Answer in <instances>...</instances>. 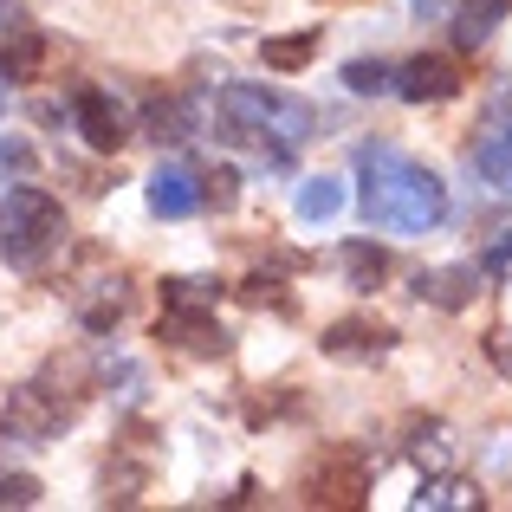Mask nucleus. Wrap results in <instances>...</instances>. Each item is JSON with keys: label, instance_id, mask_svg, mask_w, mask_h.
Instances as JSON below:
<instances>
[{"label": "nucleus", "instance_id": "6ab92c4d", "mask_svg": "<svg viewBox=\"0 0 512 512\" xmlns=\"http://www.w3.org/2000/svg\"><path fill=\"white\" fill-rule=\"evenodd\" d=\"M344 85L357 91V98H376V91H389V65L383 59H350L344 65Z\"/></svg>", "mask_w": 512, "mask_h": 512}, {"label": "nucleus", "instance_id": "6e6552de", "mask_svg": "<svg viewBox=\"0 0 512 512\" xmlns=\"http://www.w3.org/2000/svg\"><path fill=\"white\" fill-rule=\"evenodd\" d=\"M156 338L175 344V350H188V357H227V331L214 325V312H175V305H163Z\"/></svg>", "mask_w": 512, "mask_h": 512}, {"label": "nucleus", "instance_id": "dca6fc26", "mask_svg": "<svg viewBox=\"0 0 512 512\" xmlns=\"http://www.w3.org/2000/svg\"><path fill=\"white\" fill-rule=\"evenodd\" d=\"M39 59H46V39L26 33V26H13V39L0 46V78H33Z\"/></svg>", "mask_w": 512, "mask_h": 512}, {"label": "nucleus", "instance_id": "f8f14e48", "mask_svg": "<svg viewBox=\"0 0 512 512\" xmlns=\"http://www.w3.org/2000/svg\"><path fill=\"white\" fill-rule=\"evenodd\" d=\"M506 13H512V0H461V7H454V46H467V52L487 46Z\"/></svg>", "mask_w": 512, "mask_h": 512}, {"label": "nucleus", "instance_id": "b1692460", "mask_svg": "<svg viewBox=\"0 0 512 512\" xmlns=\"http://www.w3.org/2000/svg\"><path fill=\"white\" fill-rule=\"evenodd\" d=\"M7 20H13V13H7V0H0V33H13V26H7Z\"/></svg>", "mask_w": 512, "mask_h": 512}, {"label": "nucleus", "instance_id": "39448f33", "mask_svg": "<svg viewBox=\"0 0 512 512\" xmlns=\"http://www.w3.org/2000/svg\"><path fill=\"white\" fill-rule=\"evenodd\" d=\"M7 435H26V441H52L59 428H72L78 422V389H52V383H20L7 396Z\"/></svg>", "mask_w": 512, "mask_h": 512}, {"label": "nucleus", "instance_id": "4be33fe9", "mask_svg": "<svg viewBox=\"0 0 512 512\" xmlns=\"http://www.w3.org/2000/svg\"><path fill=\"white\" fill-rule=\"evenodd\" d=\"M234 182H240L234 169H214L208 182H201V201H214V208H234Z\"/></svg>", "mask_w": 512, "mask_h": 512}, {"label": "nucleus", "instance_id": "9d476101", "mask_svg": "<svg viewBox=\"0 0 512 512\" xmlns=\"http://www.w3.org/2000/svg\"><path fill=\"white\" fill-rule=\"evenodd\" d=\"M409 292L428 299V305H441V312H461V305H474L480 273H474V266H428V273H415Z\"/></svg>", "mask_w": 512, "mask_h": 512}, {"label": "nucleus", "instance_id": "ddd939ff", "mask_svg": "<svg viewBox=\"0 0 512 512\" xmlns=\"http://www.w3.org/2000/svg\"><path fill=\"white\" fill-rule=\"evenodd\" d=\"M260 59H266V72H305V65L318 59V26H305V33H286V39H266Z\"/></svg>", "mask_w": 512, "mask_h": 512}, {"label": "nucleus", "instance_id": "5701e85b", "mask_svg": "<svg viewBox=\"0 0 512 512\" xmlns=\"http://www.w3.org/2000/svg\"><path fill=\"white\" fill-rule=\"evenodd\" d=\"M415 506H480V500H467V487H454V480H441V487L415 493Z\"/></svg>", "mask_w": 512, "mask_h": 512}, {"label": "nucleus", "instance_id": "412c9836", "mask_svg": "<svg viewBox=\"0 0 512 512\" xmlns=\"http://www.w3.org/2000/svg\"><path fill=\"white\" fill-rule=\"evenodd\" d=\"M39 480L33 474H0V506H39Z\"/></svg>", "mask_w": 512, "mask_h": 512}, {"label": "nucleus", "instance_id": "4468645a", "mask_svg": "<svg viewBox=\"0 0 512 512\" xmlns=\"http://www.w3.org/2000/svg\"><path fill=\"white\" fill-rule=\"evenodd\" d=\"M474 169L487 175V182L500 188V195H512V124H500V130H487V137H480Z\"/></svg>", "mask_w": 512, "mask_h": 512}, {"label": "nucleus", "instance_id": "f3484780", "mask_svg": "<svg viewBox=\"0 0 512 512\" xmlns=\"http://www.w3.org/2000/svg\"><path fill=\"white\" fill-rule=\"evenodd\" d=\"M221 299V279H163V305L175 312H214Z\"/></svg>", "mask_w": 512, "mask_h": 512}, {"label": "nucleus", "instance_id": "7ed1b4c3", "mask_svg": "<svg viewBox=\"0 0 512 512\" xmlns=\"http://www.w3.org/2000/svg\"><path fill=\"white\" fill-rule=\"evenodd\" d=\"M214 111H221V137L234 143H299L305 130H312V111L292 98H279V91L266 85H221V98H214Z\"/></svg>", "mask_w": 512, "mask_h": 512}, {"label": "nucleus", "instance_id": "2eb2a0df", "mask_svg": "<svg viewBox=\"0 0 512 512\" xmlns=\"http://www.w3.org/2000/svg\"><path fill=\"white\" fill-rule=\"evenodd\" d=\"M344 273H350V286H357V292H376L389 279V253L370 247V240H350V247H344Z\"/></svg>", "mask_w": 512, "mask_h": 512}, {"label": "nucleus", "instance_id": "a211bd4d", "mask_svg": "<svg viewBox=\"0 0 512 512\" xmlns=\"http://www.w3.org/2000/svg\"><path fill=\"white\" fill-rule=\"evenodd\" d=\"M338 208H344L338 175H312V182H299V214H305V221H331Z\"/></svg>", "mask_w": 512, "mask_h": 512}, {"label": "nucleus", "instance_id": "0eeeda50", "mask_svg": "<svg viewBox=\"0 0 512 512\" xmlns=\"http://www.w3.org/2000/svg\"><path fill=\"white\" fill-rule=\"evenodd\" d=\"M318 350L338 363H370V357H389L396 350V331L376 325V318H338V325L318 338Z\"/></svg>", "mask_w": 512, "mask_h": 512}, {"label": "nucleus", "instance_id": "f257e3e1", "mask_svg": "<svg viewBox=\"0 0 512 512\" xmlns=\"http://www.w3.org/2000/svg\"><path fill=\"white\" fill-rule=\"evenodd\" d=\"M357 208H363V221L383 227V234H428V227H441V214H448V188H441L435 169L409 163V156H396V150H363Z\"/></svg>", "mask_w": 512, "mask_h": 512}, {"label": "nucleus", "instance_id": "f03ea898", "mask_svg": "<svg viewBox=\"0 0 512 512\" xmlns=\"http://www.w3.org/2000/svg\"><path fill=\"white\" fill-rule=\"evenodd\" d=\"M65 247V208L46 188H7L0 201V260L13 273H39Z\"/></svg>", "mask_w": 512, "mask_h": 512}, {"label": "nucleus", "instance_id": "423d86ee", "mask_svg": "<svg viewBox=\"0 0 512 512\" xmlns=\"http://www.w3.org/2000/svg\"><path fill=\"white\" fill-rule=\"evenodd\" d=\"M389 91H396L402 104H441L461 91V65L441 59V52H422V59H409L396 78H389Z\"/></svg>", "mask_w": 512, "mask_h": 512}, {"label": "nucleus", "instance_id": "20e7f679", "mask_svg": "<svg viewBox=\"0 0 512 512\" xmlns=\"http://www.w3.org/2000/svg\"><path fill=\"white\" fill-rule=\"evenodd\" d=\"M376 461L363 448H325L312 467H305V500L312 506H363L370 500Z\"/></svg>", "mask_w": 512, "mask_h": 512}, {"label": "nucleus", "instance_id": "393cba45", "mask_svg": "<svg viewBox=\"0 0 512 512\" xmlns=\"http://www.w3.org/2000/svg\"><path fill=\"white\" fill-rule=\"evenodd\" d=\"M0 111H7V85H0Z\"/></svg>", "mask_w": 512, "mask_h": 512}, {"label": "nucleus", "instance_id": "1a4fd4ad", "mask_svg": "<svg viewBox=\"0 0 512 512\" xmlns=\"http://www.w3.org/2000/svg\"><path fill=\"white\" fill-rule=\"evenodd\" d=\"M72 117H78V130H85V143H91V150H124L130 124H124V111L111 104V91L85 85V91L72 98Z\"/></svg>", "mask_w": 512, "mask_h": 512}, {"label": "nucleus", "instance_id": "aec40b11", "mask_svg": "<svg viewBox=\"0 0 512 512\" xmlns=\"http://www.w3.org/2000/svg\"><path fill=\"white\" fill-rule=\"evenodd\" d=\"M143 124H150V137H188V111H182V104H169V98H150Z\"/></svg>", "mask_w": 512, "mask_h": 512}, {"label": "nucleus", "instance_id": "9b49d317", "mask_svg": "<svg viewBox=\"0 0 512 512\" xmlns=\"http://www.w3.org/2000/svg\"><path fill=\"white\" fill-rule=\"evenodd\" d=\"M150 208L163 214V221H188V214L201 208V182L182 163H163V169L150 175Z\"/></svg>", "mask_w": 512, "mask_h": 512}]
</instances>
